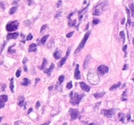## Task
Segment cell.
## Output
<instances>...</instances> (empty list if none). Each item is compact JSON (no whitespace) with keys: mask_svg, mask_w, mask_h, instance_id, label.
Masks as SVG:
<instances>
[{"mask_svg":"<svg viewBox=\"0 0 134 125\" xmlns=\"http://www.w3.org/2000/svg\"><path fill=\"white\" fill-rule=\"evenodd\" d=\"M50 123V121H48V122H46V123H43V124H42V125H49Z\"/></svg>","mask_w":134,"mask_h":125,"instance_id":"49","label":"cell"},{"mask_svg":"<svg viewBox=\"0 0 134 125\" xmlns=\"http://www.w3.org/2000/svg\"><path fill=\"white\" fill-rule=\"evenodd\" d=\"M126 12H127V14H128V24L129 25H130L131 23H132V21H131V19H130V11H129V9H128L127 7H126Z\"/></svg>","mask_w":134,"mask_h":125,"instance_id":"22","label":"cell"},{"mask_svg":"<svg viewBox=\"0 0 134 125\" xmlns=\"http://www.w3.org/2000/svg\"><path fill=\"white\" fill-rule=\"evenodd\" d=\"M37 51V45L34 43H32L30 45L28 49V52H35Z\"/></svg>","mask_w":134,"mask_h":125,"instance_id":"14","label":"cell"},{"mask_svg":"<svg viewBox=\"0 0 134 125\" xmlns=\"http://www.w3.org/2000/svg\"><path fill=\"white\" fill-rule=\"evenodd\" d=\"M90 59V55H88V56L87 57V58H86V59H85V63H84V69H86V67H87V65H88V62L89 61V60Z\"/></svg>","mask_w":134,"mask_h":125,"instance_id":"25","label":"cell"},{"mask_svg":"<svg viewBox=\"0 0 134 125\" xmlns=\"http://www.w3.org/2000/svg\"><path fill=\"white\" fill-rule=\"evenodd\" d=\"M118 117H119V119L121 122L124 121V119H125V116H124V114H122V113H119L118 114Z\"/></svg>","mask_w":134,"mask_h":125,"instance_id":"28","label":"cell"},{"mask_svg":"<svg viewBox=\"0 0 134 125\" xmlns=\"http://www.w3.org/2000/svg\"><path fill=\"white\" fill-rule=\"evenodd\" d=\"M80 86H81V88L82 89V90H83L85 92H89L90 90V87L87 85L85 82H80Z\"/></svg>","mask_w":134,"mask_h":125,"instance_id":"13","label":"cell"},{"mask_svg":"<svg viewBox=\"0 0 134 125\" xmlns=\"http://www.w3.org/2000/svg\"><path fill=\"white\" fill-rule=\"evenodd\" d=\"M69 114L71 116V120H75L76 119H77L79 116V111H78L77 109H73V108H70L69 109Z\"/></svg>","mask_w":134,"mask_h":125,"instance_id":"7","label":"cell"},{"mask_svg":"<svg viewBox=\"0 0 134 125\" xmlns=\"http://www.w3.org/2000/svg\"><path fill=\"white\" fill-rule=\"evenodd\" d=\"M8 100V97L5 95H2L0 96V109L3 108L5 106V102Z\"/></svg>","mask_w":134,"mask_h":125,"instance_id":"9","label":"cell"},{"mask_svg":"<svg viewBox=\"0 0 134 125\" xmlns=\"http://www.w3.org/2000/svg\"><path fill=\"white\" fill-rule=\"evenodd\" d=\"M18 9L17 6H14V7H12V8H11L10 11H9V14H13L14 12H16V10Z\"/></svg>","mask_w":134,"mask_h":125,"instance_id":"23","label":"cell"},{"mask_svg":"<svg viewBox=\"0 0 134 125\" xmlns=\"http://www.w3.org/2000/svg\"><path fill=\"white\" fill-rule=\"evenodd\" d=\"M27 60H28V59H27L26 57H25L24 59H23V61H22V63H23V64L24 65V64H26V63Z\"/></svg>","mask_w":134,"mask_h":125,"instance_id":"45","label":"cell"},{"mask_svg":"<svg viewBox=\"0 0 134 125\" xmlns=\"http://www.w3.org/2000/svg\"><path fill=\"white\" fill-rule=\"evenodd\" d=\"M124 22H125V18H124L123 19H122V22H121V24H124Z\"/></svg>","mask_w":134,"mask_h":125,"instance_id":"54","label":"cell"},{"mask_svg":"<svg viewBox=\"0 0 134 125\" xmlns=\"http://www.w3.org/2000/svg\"><path fill=\"white\" fill-rule=\"evenodd\" d=\"M129 7H130V10H131V12H132V16H134V4H133V3L130 4Z\"/></svg>","mask_w":134,"mask_h":125,"instance_id":"29","label":"cell"},{"mask_svg":"<svg viewBox=\"0 0 134 125\" xmlns=\"http://www.w3.org/2000/svg\"><path fill=\"white\" fill-rule=\"evenodd\" d=\"M62 0H59L58 2V3H57V7H58L59 8V7H60V5H62Z\"/></svg>","mask_w":134,"mask_h":125,"instance_id":"41","label":"cell"},{"mask_svg":"<svg viewBox=\"0 0 134 125\" xmlns=\"http://www.w3.org/2000/svg\"><path fill=\"white\" fill-rule=\"evenodd\" d=\"M70 51H71V49H70V48H68V50H67V53H66V55H65V57H63V58L61 59V61H60V64H59V67H62V66L64 65V64H65V61H66V60H67V57H68L69 53H70Z\"/></svg>","mask_w":134,"mask_h":125,"instance_id":"10","label":"cell"},{"mask_svg":"<svg viewBox=\"0 0 134 125\" xmlns=\"http://www.w3.org/2000/svg\"><path fill=\"white\" fill-rule=\"evenodd\" d=\"M131 119V115L130 114H128L127 115V120H128V121H130Z\"/></svg>","mask_w":134,"mask_h":125,"instance_id":"46","label":"cell"},{"mask_svg":"<svg viewBox=\"0 0 134 125\" xmlns=\"http://www.w3.org/2000/svg\"><path fill=\"white\" fill-rule=\"evenodd\" d=\"M10 89L12 93H14V82H13V78H11L10 80Z\"/></svg>","mask_w":134,"mask_h":125,"instance_id":"24","label":"cell"},{"mask_svg":"<svg viewBox=\"0 0 134 125\" xmlns=\"http://www.w3.org/2000/svg\"><path fill=\"white\" fill-rule=\"evenodd\" d=\"M20 75H21V71H20V69H18L16 72V76L17 77H19Z\"/></svg>","mask_w":134,"mask_h":125,"instance_id":"33","label":"cell"},{"mask_svg":"<svg viewBox=\"0 0 134 125\" xmlns=\"http://www.w3.org/2000/svg\"><path fill=\"white\" fill-rule=\"evenodd\" d=\"M90 33H91V32L90 31H87V33H85V36H84V38H83V40L81 41V43L79 44V45L78 46L77 48L76 49L75 51V54L79 53V52L84 48V46H85L86 42H87V40H88V39L89 38V36H90Z\"/></svg>","mask_w":134,"mask_h":125,"instance_id":"4","label":"cell"},{"mask_svg":"<svg viewBox=\"0 0 134 125\" xmlns=\"http://www.w3.org/2000/svg\"><path fill=\"white\" fill-rule=\"evenodd\" d=\"M32 111H33V108H30V109L28 110V114H30Z\"/></svg>","mask_w":134,"mask_h":125,"instance_id":"52","label":"cell"},{"mask_svg":"<svg viewBox=\"0 0 134 125\" xmlns=\"http://www.w3.org/2000/svg\"><path fill=\"white\" fill-rule=\"evenodd\" d=\"M46 63H47V60L45 58H44L43 59V61L42 65L40 66V67H39V69H40V70H44V69L45 68V66L46 65Z\"/></svg>","mask_w":134,"mask_h":125,"instance_id":"20","label":"cell"},{"mask_svg":"<svg viewBox=\"0 0 134 125\" xmlns=\"http://www.w3.org/2000/svg\"><path fill=\"white\" fill-rule=\"evenodd\" d=\"M0 7H1L3 10L5 9V3H4V2H1V3H0Z\"/></svg>","mask_w":134,"mask_h":125,"instance_id":"34","label":"cell"},{"mask_svg":"<svg viewBox=\"0 0 134 125\" xmlns=\"http://www.w3.org/2000/svg\"><path fill=\"white\" fill-rule=\"evenodd\" d=\"M73 85H72V82L71 81H69V83H67V85H66V87H67L68 89H70L72 88Z\"/></svg>","mask_w":134,"mask_h":125,"instance_id":"31","label":"cell"},{"mask_svg":"<svg viewBox=\"0 0 134 125\" xmlns=\"http://www.w3.org/2000/svg\"><path fill=\"white\" fill-rule=\"evenodd\" d=\"M73 14H74V12H72V13H71V14H69V16H68V17H67V18H68V19H70V18H71V16H72V15Z\"/></svg>","mask_w":134,"mask_h":125,"instance_id":"50","label":"cell"},{"mask_svg":"<svg viewBox=\"0 0 134 125\" xmlns=\"http://www.w3.org/2000/svg\"><path fill=\"white\" fill-rule=\"evenodd\" d=\"M19 123H20V121H16L15 123H14V125H18V124Z\"/></svg>","mask_w":134,"mask_h":125,"instance_id":"55","label":"cell"},{"mask_svg":"<svg viewBox=\"0 0 134 125\" xmlns=\"http://www.w3.org/2000/svg\"><path fill=\"white\" fill-rule=\"evenodd\" d=\"M122 97H126V91H125L123 93H122Z\"/></svg>","mask_w":134,"mask_h":125,"instance_id":"53","label":"cell"},{"mask_svg":"<svg viewBox=\"0 0 134 125\" xmlns=\"http://www.w3.org/2000/svg\"><path fill=\"white\" fill-rule=\"evenodd\" d=\"M120 37L124 39H124H125V37H124V31H120Z\"/></svg>","mask_w":134,"mask_h":125,"instance_id":"38","label":"cell"},{"mask_svg":"<svg viewBox=\"0 0 134 125\" xmlns=\"http://www.w3.org/2000/svg\"><path fill=\"white\" fill-rule=\"evenodd\" d=\"M99 20L97 19H94L93 21H92V23H93V25L97 24L99 23Z\"/></svg>","mask_w":134,"mask_h":125,"instance_id":"40","label":"cell"},{"mask_svg":"<svg viewBox=\"0 0 134 125\" xmlns=\"http://www.w3.org/2000/svg\"><path fill=\"white\" fill-rule=\"evenodd\" d=\"M48 89H49V90H52V86L49 87H48Z\"/></svg>","mask_w":134,"mask_h":125,"instance_id":"57","label":"cell"},{"mask_svg":"<svg viewBox=\"0 0 134 125\" xmlns=\"http://www.w3.org/2000/svg\"><path fill=\"white\" fill-rule=\"evenodd\" d=\"M39 81H40V79H39V78H37V79H36V81H35V84H37V82H38Z\"/></svg>","mask_w":134,"mask_h":125,"instance_id":"56","label":"cell"},{"mask_svg":"<svg viewBox=\"0 0 134 125\" xmlns=\"http://www.w3.org/2000/svg\"><path fill=\"white\" fill-rule=\"evenodd\" d=\"M20 0H14L13 2H12V5H17L18 2Z\"/></svg>","mask_w":134,"mask_h":125,"instance_id":"42","label":"cell"},{"mask_svg":"<svg viewBox=\"0 0 134 125\" xmlns=\"http://www.w3.org/2000/svg\"><path fill=\"white\" fill-rule=\"evenodd\" d=\"M5 44H6V42H5L3 45V46H2V48H1V51H3V50L4 48H5Z\"/></svg>","mask_w":134,"mask_h":125,"instance_id":"51","label":"cell"},{"mask_svg":"<svg viewBox=\"0 0 134 125\" xmlns=\"http://www.w3.org/2000/svg\"><path fill=\"white\" fill-rule=\"evenodd\" d=\"M61 14H62V11H58L56 12V16H55V18H58L59 16H61Z\"/></svg>","mask_w":134,"mask_h":125,"instance_id":"35","label":"cell"},{"mask_svg":"<svg viewBox=\"0 0 134 125\" xmlns=\"http://www.w3.org/2000/svg\"><path fill=\"white\" fill-rule=\"evenodd\" d=\"M88 125H94V123H90V124H89Z\"/></svg>","mask_w":134,"mask_h":125,"instance_id":"58","label":"cell"},{"mask_svg":"<svg viewBox=\"0 0 134 125\" xmlns=\"http://www.w3.org/2000/svg\"><path fill=\"white\" fill-rule=\"evenodd\" d=\"M87 78H88V81L92 85H97L99 83V76L93 71H90L88 72V75H87Z\"/></svg>","mask_w":134,"mask_h":125,"instance_id":"2","label":"cell"},{"mask_svg":"<svg viewBox=\"0 0 134 125\" xmlns=\"http://www.w3.org/2000/svg\"><path fill=\"white\" fill-rule=\"evenodd\" d=\"M18 100H19V102H18V106L20 107H22V106H26V103L24 102V97H22V96H20L18 98Z\"/></svg>","mask_w":134,"mask_h":125,"instance_id":"15","label":"cell"},{"mask_svg":"<svg viewBox=\"0 0 134 125\" xmlns=\"http://www.w3.org/2000/svg\"><path fill=\"white\" fill-rule=\"evenodd\" d=\"M46 27H47V25L45 24V25H43L42 27H41V30H40V33H42L43 31H44L45 29L46 28Z\"/></svg>","mask_w":134,"mask_h":125,"instance_id":"36","label":"cell"},{"mask_svg":"<svg viewBox=\"0 0 134 125\" xmlns=\"http://www.w3.org/2000/svg\"><path fill=\"white\" fill-rule=\"evenodd\" d=\"M116 109H103L101 113L105 117L107 118H111L116 113Z\"/></svg>","mask_w":134,"mask_h":125,"instance_id":"6","label":"cell"},{"mask_svg":"<svg viewBox=\"0 0 134 125\" xmlns=\"http://www.w3.org/2000/svg\"><path fill=\"white\" fill-rule=\"evenodd\" d=\"M54 65L53 63H52L49 69H45V70H44L45 73H46L47 75H48V76H49V75H50V74H51V72H52V71L53 69H54Z\"/></svg>","mask_w":134,"mask_h":125,"instance_id":"16","label":"cell"},{"mask_svg":"<svg viewBox=\"0 0 134 125\" xmlns=\"http://www.w3.org/2000/svg\"><path fill=\"white\" fill-rule=\"evenodd\" d=\"M7 125V124H5V125Z\"/></svg>","mask_w":134,"mask_h":125,"instance_id":"60","label":"cell"},{"mask_svg":"<svg viewBox=\"0 0 134 125\" xmlns=\"http://www.w3.org/2000/svg\"><path fill=\"white\" fill-rule=\"evenodd\" d=\"M70 97H71V100H70V102L71 103L72 105L73 106H75V105H77L80 103L81 100H82V99L84 97V95H80L79 93H75L73 94V92L71 91L70 93Z\"/></svg>","mask_w":134,"mask_h":125,"instance_id":"1","label":"cell"},{"mask_svg":"<svg viewBox=\"0 0 134 125\" xmlns=\"http://www.w3.org/2000/svg\"><path fill=\"white\" fill-rule=\"evenodd\" d=\"M39 106H40V102H39V101H37V102H36V109H38L39 107Z\"/></svg>","mask_w":134,"mask_h":125,"instance_id":"44","label":"cell"},{"mask_svg":"<svg viewBox=\"0 0 134 125\" xmlns=\"http://www.w3.org/2000/svg\"><path fill=\"white\" fill-rule=\"evenodd\" d=\"M76 20H69V22H68V25L69 27H74L75 26L76 24Z\"/></svg>","mask_w":134,"mask_h":125,"instance_id":"26","label":"cell"},{"mask_svg":"<svg viewBox=\"0 0 134 125\" xmlns=\"http://www.w3.org/2000/svg\"><path fill=\"white\" fill-rule=\"evenodd\" d=\"M127 45H125V46H124V48H123V51H124V52H125V53H126V49H127Z\"/></svg>","mask_w":134,"mask_h":125,"instance_id":"43","label":"cell"},{"mask_svg":"<svg viewBox=\"0 0 134 125\" xmlns=\"http://www.w3.org/2000/svg\"><path fill=\"white\" fill-rule=\"evenodd\" d=\"M97 72L99 73L100 75H103V74H106L109 72V68L107 66L104 65H101L97 67Z\"/></svg>","mask_w":134,"mask_h":125,"instance_id":"8","label":"cell"},{"mask_svg":"<svg viewBox=\"0 0 134 125\" xmlns=\"http://www.w3.org/2000/svg\"><path fill=\"white\" fill-rule=\"evenodd\" d=\"M126 69H127V65H126V64H125V65H124L122 70H123V71H125V70H126Z\"/></svg>","mask_w":134,"mask_h":125,"instance_id":"47","label":"cell"},{"mask_svg":"<svg viewBox=\"0 0 134 125\" xmlns=\"http://www.w3.org/2000/svg\"><path fill=\"white\" fill-rule=\"evenodd\" d=\"M48 37H49V35H46L44 36V37H43L42 39H41V44H45V42L46 41V40H47V39L48 38Z\"/></svg>","mask_w":134,"mask_h":125,"instance_id":"27","label":"cell"},{"mask_svg":"<svg viewBox=\"0 0 134 125\" xmlns=\"http://www.w3.org/2000/svg\"><path fill=\"white\" fill-rule=\"evenodd\" d=\"M19 26V22L17 20H14L9 22L6 25V30L7 31H16Z\"/></svg>","mask_w":134,"mask_h":125,"instance_id":"5","label":"cell"},{"mask_svg":"<svg viewBox=\"0 0 134 125\" xmlns=\"http://www.w3.org/2000/svg\"><path fill=\"white\" fill-rule=\"evenodd\" d=\"M30 81L29 80L28 78H26V77H25V78H24L23 79V81H22V85H24V86H28V85L30 84Z\"/></svg>","mask_w":134,"mask_h":125,"instance_id":"19","label":"cell"},{"mask_svg":"<svg viewBox=\"0 0 134 125\" xmlns=\"http://www.w3.org/2000/svg\"><path fill=\"white\" fill-rule=\"evenodd\" d=\"M107 5V1H104L103 2V3H101L100 4L95 6V8H94V10H93V12H92V14L93 15H95V16H99L101 14L102 11H103L104 7Z\"/></svg>","mask_w":134,"mask_h":125,"instance_id":"3","label":"cell"},{"mask_svg":"<svg viewBox=\"0 0 134 125\" xmlns=\"http://www.w3.org/2000/svg\"><path fill=\"white\" fill-rule=\"evenodd\" d=\"M75 78L76 79H81V73L79 71V65H76V68L75 70V74H74Z\"/></svg>","mask_w":134,"mask_h":125,"instance_id":"11","label":"cell"},{"mask_svg":"<svg viewBox=\"0 0 134 125\" xmlns=\"http://www.w3.org/2000/svg\"><path fill=\"white\" fill-rule=\"evenodd\" d=\"M3 119V117H0V122L1 121V119Z\"/></svg>","mask_w":134,"mask_h":125,"instance_id":"59","label":"cell"},{"mask_svg":"<svg viewBox=\"0 0 134 125\" xmlns=\"http://www.w3.org/2000/svg\"><path fill=\"white\" fill-rule=\"evenodd\" d=\"M19 36V33L16 32L14 33H9L7 35V40H11V39H16Z\"/></svg>","mask_w":134,"mask_h":125,"instance_id":"12","label":"cell"},{"mask_svg":"<svg viewBox=\"0 0 134 125\" xmlns=\"http://www.w3.org/2000/svg\"><path fill=\"white\" fill-rule=\"evenodd\" d=\"M32 38H33V36H32V35L31 33H30L28 35V37H26V40L27 41H30V40H32Z\"/></svg>","mask_w":134,"mask_h":125,"instance_id":"37","label":"cell"},{"mask_svg":"<svg viewBox=\"0 0 134 125\" xmlns=\"http://www.w3.org/2000/svg\"><path fill=\"white\" fill-rule=\"evenodd\" d=\"M14 45H15V44H14V45H12V46H10V47L9 48V49H8V51H9V53H15V51H15V50H12V47H13Z\"/></svg>","mask_w":134,"mask_h":125,"instance_id":"30","label":"cell"},{"mask_svg":"<svg viewBox=\"0 0 134 125\" xmlns=\"http://www.w3.org/2000/svg\"><path fill=\"white\" fill-rule=\"evenodd\" d=\"M73 34H74V31L70 32L69 33H68L67 35H66V37H67V38H70V37H72L73 35Z\"/></svg>","mask_w":134,"mask_h":125,"instance_id":"39","label":"cell"},{"mask_svg":"<svg viewBox=\"0 0 134 125\" xmlns=\"http://www.w3.org/2000/svg\"><path fill=\"white\" fill-rule=\"evenodd\" d=\"M54 57L56 59H59L61 57V52L58 50H57L54 53Z\"/></svg>","mask_w":134,"mask_h":125,"instance_id":"21","label":"cell"},{"mask_svg":"<svg viewBox=\"0 0 134 125\" xmlns=\"http://www.w3.org/2000/svg\"><path fill=\"white\" fill-rule=\"evenodd\" d=\"M24 70L25 72H27L28 71V69H27V67L26 65V64H24Z\"/></svg>","mask_w":134,"mask_h":125,"instance_id":"48","label":"cell"},{"mask_svg":"<svg viewBox=\"0 0 134 125\" xmlns=\"http://www.w3.org/2000/svg\"><path fill=\"white\" fill-rule=\"evenodd\" d=\"M120 85H121V82H118V83H115V84H114L110 87V91H113V90L118 88L120 86Z\"/></svg>","mask_w":134,"mask_h":125,"instance_id":"17","label":"cell"},{"mask_svg":"<svg viewBox=\"0 0 134 125\" xmlns=\"http://www.w3.org/2000/svg\"><path fill=\"white\" fill-rule=\"evenodd\" d=\"M105 92H101V93H95L93 94V97H95V99H99V98H101L102 97L105 95Z\"/></svg>","mask_w":134,"mask_h":125,"instance_id":"18","label":"cell"},{"mask_svg":"<svg viewBox=\"0 0 134 125\" xmlns=\"http://www.w3.org/2000/svg\"><path fill=\"white\" fill-rule=\"evenodd\" d=\"M64 75H61V76H59V81H60V83H62L64 80Z\"/></svg>","mask_w":134,"mask_h":125,"instance_id":"32","label":"cell"}]
</instances>
